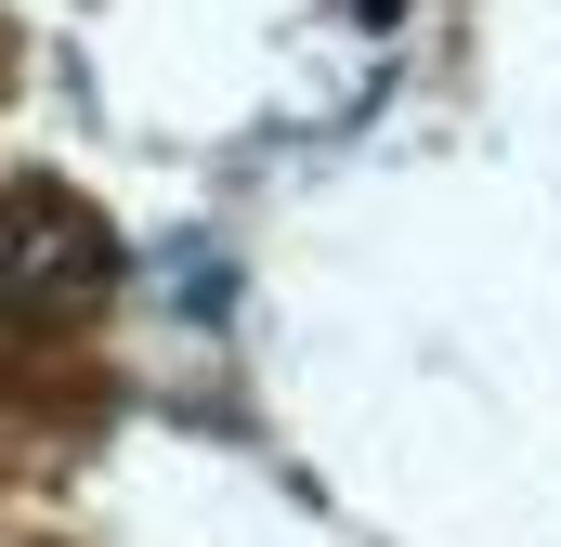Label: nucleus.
I'll return each mask as SVG.
<instances>
[{
  "mask_svg": "<svg viewBox=\"0 0 561 547\" xmlns=\"http://www.w3.org/2000/svg\"><path fill=\"white\" fill-rule=\"evenodd\" d=\"M105 274V235L79 222V209H0V313H53V300H79Z\"/></svg>",
  "mask_w": 561,
  "mask_h": 547,
  "instance_id": "1",
  "label": "nucleus"
}]
</instances>
